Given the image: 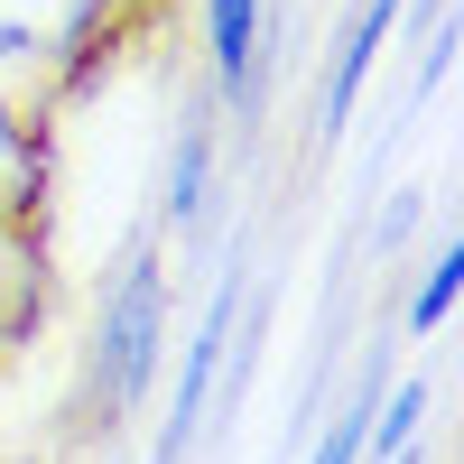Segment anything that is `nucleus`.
Listing matches in <instances>:
<instances>
[{"label": "nucleus", "instance_id": "6e6552de", "mask_svg": "<svg viewBox=\"0 0 464 464\" xmlns=\"http://www.w3.org/2000/svg\"><path fill=\"white\" fill-rule=\"evenodd\" d=\"M372 409H381V372H372L362 391H353V400H343V409L325 418V446L306 455V464H362V437H372Z\"/></svg>", "mask_w": 464, "mask_h": 464}, {"label": "nucleus", "instance_id": "1a4fd4ad", "mask_svg": "<svg viewBox=\"0 0 464 464\" xmlns=\"http://www.w3.org/2000/svg\"><path fill=\"white\" fill-rule=\"evenodd\" d=\"M455 288H464V251L446 242V251L428 260V279H418V297H409V334H437V325L455 316Z\"/></svg>", "mask_w": 464, "mask_h": 464}, {"label": "nucleus", "instance_id": "f257e3e1", "mask_svg": "<svg viewBox=\"0 0 464 464\" xmlns=\"http://www.w3.org/2000/svg\"><path fill=\"white\" fill-rule=\"evenodd\" d=\"M159 353H168V260H159V242H140L121 260V279L102 288V316H93V418L102 428H121L149 400Z\"/></svg>", "mask_w": 464, "mask_h": 464}, {"label": "nucleus", "instance_id": "39448f33", "mask_svg": "<svg viewBox=\"0 0 464 464\" xmlns=\"http://www.w3.org/2000/svg\"><path fill=\"white\" fill-rule=\"evenodd\" d=\"M214 205V121L186 111L177 121V149H168V177H159V223L168 232H196Z\"/></svg>", "mask_w": 464, "mask_h": 464}, {"label": "nucleus", "instance_id": "0eeeda50", "mask_svg": "<svg viewBox=\"0 0 464 464\" xmlns=\"http://www.w3.org/2000/svg\"><path fill=\"white\" fill-rule=\"evenodd\" d=\"M418 418H428V391H418V381H400V400L381 391V409H372V437H362V455L400 464V455H409V437H418Z\"/></svg>", "mask_w": 464, "mask_h": 464}, {"label": "nucleus", "instance_id": "7ed1b4c3", "mask_svg": "<svg viewBox=\"0 0 464 464\" xmlns=\"http://www.w3.org/2000/svg\"><path fill=\"white\" fill-rule=\"evenodd\" d=\"M232 325H242V279H223L214 306H205V325L186 334V372H177V409H168V428H159V464H177L186 446H196L205 409H214V381L232 362Z\"/></svg>", "mask_w": 464, "mask_h": 464}, {"label": "nucleus", "instance_id": "423d86ee", "mask_svg": "<svg viewBox=\"0 0 464 464\" xmlns=\"http://www.w3.org/2000/svg\"><path fill=\"white\" fill-rule=\"evenodd\" d=\"M28 334H37V251H28L10 196H0V353L28 343Z\"/></svg>", "mask_w": 464, "mask_h": 464}, {"label": "nucleus", "instance_id": "f03ea898", "mask_svg": "<svg viewBox=\"0 0 464 464\" xmlns=\"http://www.w3.org/2000/svg\"><path fill=\"white\" fill-rule=\"evenodd\" d=\"M205 65H214V93L232 102V121L260 130V111H269V0H205Z\"/></svg>", "mask_w": 464, "mask_h": 464}, {"label": "nucleus", "instance_id": "20e7f679", "mask_svg": "<svg viewBox=\"0 0 464 464\" xmlns=\"http://www.w3.org/2000/svg\"><path fill=\"white\" fill-rule=\"evenodd\" d=\"M400 10H409V0H362V10L343 19V37H334V74H325V93H316V149L343 140V121H353V102H362V84H372L381 47H391Z\"/></svg>", "mask_w": 464, "mask_h": 464}]
</instances>
